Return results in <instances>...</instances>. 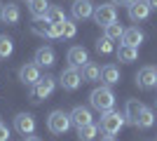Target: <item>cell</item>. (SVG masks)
<instances>
[{
  "label": "cell",
  "mask_w": 157,
  "mask_h": 141,
  "mask_svg": "<svg viewBox=\"0 0 157 141\" xmlns=\"http://www.w3.org/2000/svg\"><path fill=\"white\" fill-rule=\"evenodd\" d=\"M89 104H92V108H96L98 113L113 111V108H115V94H113V89L108 87V85H101V87L92 89V94H89Z\"/></svg>",
  "instance_id": "1"
},
{
  "label": "cell",
  "mask_w": 157,
  "mask_h": 141,
  "mask_svg": "<svg viewBox=\"0 0 157 141\" xmlns=\"http://www.w3.org/2000/svg\"><path fill=\"white\" fill-rule=\"evenodd\" d=\"M124 113H117V111H105V113H101V132L108 136H115L120 132V129L124 127Z\"/></svg>",
  "instance_id": "2"
},
{
  "label": "cell",
  "mask_w": 157,
  "mask_h": 141,
  "mask_svg": "<svg viewBox=\"0 0 157 141\" xmlns=\"http://www.w3.org/2000/svg\"><path fill=\"white\" fill-rule=\"evenodd\" d=\"M54 87H56V80H54L52 75H45V78L40 75V80L31 85V101L33 104H40L42 99H47L54 92Z\"/></svg>",
  "instance_id": "3"
},
{
  "label": "cell",
  "mask_w": 157,
  "mask_h": 141,
  "mask_svg": "<svg viewBox=\"0 0 157 141\" xmlns=\"http://www.w3.org/2000/svg\"><path fill=\"white\" fill-rule=\"evenodd\" d=\"M71 113H63V111H52L49 118H47V129L52 134H66L71 129Z\"/></svg>",
  "instance_id": "4"
},
{
  "label": "cell",
  "mask_w": 157,
  "mask_h": 141,
  "mask_svg": "<svg viewBox=\"0 0 157 141\" xmlns=\"http://www.w3.org/2000/svg\"><path fill=\"white\" fill-rule=\"evenodd\" d=\"M31 31L35 35L42 38H63V24H52V21H35L31 26Z\"/></svg>",
  "instance_id": "5"
},
{
  "label": "cell",
  "mask_w": 157,
  "mask_h": 141,
  "mask_svg": "<svg viewBox=\"0 0 157 141\" xmlns=\"http://www.w3.org/2000/svg\"><path fill=\"white\" fill-rule=\"evenodd\" d=\"M94 21L98 26H108L113 21H117V10L113 2H103V5L94 7Z\"/></svg>",
  "instance_id": "6"
},
{
  "label": "cell",
  "mask_w": 157,
  "mask_h": 141,
  "mask_svg": "<svg viewBox=\"0 0 157 141\" xmlns=\"http://www.w3.org/2000/svg\"><path fill=\"white\" fill-rule=\"evenodd\" d=\"M59 82H61V87H63V89H68V92H75V89L82 85V73H80L75 66H71V68H66V71H61Z\"/></svg>",
  "instance_id": "7"
},
{
  "label": "cell",
  "mask_w": 157,
  "mask_h": 141,
  "mask_svg": "<svg viewBox=\"0 0 157 141\" xmlns=\"http://www.w3.org/2000/svg\"><path fill=\"white\" fill-rule=\"evenodd\" d=\"M136 85L141 89H152L157 87V66H143L136 73Z\"/></svg>",
  "instance_id": "8"
},
{
  "label": "cell",
  "mask_w": 157,
  "mask_h": 141,
  "mask_svg": "<svg viewBox=\"0 0 157 141\" xmlns=\"http://www.w3.org/2000/svg\"><path fill=\"white\" fill-rule=\"evenodd\" d=\"M14 129L24 136L33 134V132H35V118H33L31 113H19L14 118Z\"/></svg>",
  "instance_id": "9"
},
{
  "label": "cell",
  "mask_w": 157,
  "mask_h": 141,
  "mask_svg": "<svg viewBox=\"0 0 157 141\" xmlns=\"http://www.w3.org/2000/svg\"><path fill=\"white\" fill-rule=\"evenodd\" d=\"M71 12H73V19L85 21V19H89V17H94V2L92 0H75Z\"/></svg>",
  "instance_id": "10"
},
{
  "label": "cell",
  "mask_w": 157,
  "mask_h": 141,
  "mask_svg": "<svg viewBox=\"0 0 157 141\" xmlns=\"http://www.w3.org/2000/svg\"><path fill=\"white\" fill-rule=\"evenodd\" d=\"M71 122H73V127L78 129V127H82V125H89V122H94L92 120V111L87 106H75L71 111Z\"/></svg>",
  "instance_id": "11"
},
{
  "label": "cell",
  "mask_w": 157,
  "mask_h": 141,
  "mask_svg": "<svg viewBox=\"0 0 157 141\" xmlns=\"http://www.w3.org/2000/svg\"><path fill=\"white\" fill-rule=\"evenodd\" d=\"M19 80L24 85H33V82L40 80V66L38 64H24L19 68Z\"/></svg>",
  "instance_id": "12"
},
{
  "label": "cell",
  "mask_w": 157,
  "mask_h": 141,
  "mask_svg": "<svg viewBox=\"0 0 157 141\" xmlns=\"http://www.w3.org/2000/svg\"><path fill=\"white\" fill-rule=\"evenodd\" d=\"M148 14H150V5L145 0H134L129 5V19L131 21H143V19H148Z\"/></svg>",
  "instance_id": "13"
},
{
  "label": "cell",
  "mask_w": 157,
  "mask_h": 141,
  "mask_svg": "<svg viewBox=\"0 0 157 141\" xmlns=\"http://www.w3.org/2000/svg\"><path fill=\"white\" fill-rule=\"evenodd\" d=\"M68 61H71V66L80 68V66H85L87 61H89V54H87L85 47L75 45V47H71V49H68Z\"/></svg>",
  "instance_id": "14"
},
{
  "label": "cell",
  "mask_w": 157,
  "mask_h": 141,
  "mask_svg": "<svg viewBox=\"0 0 157 141\" xmlns=\"http://www.w3.org/2000/svg\"><path fill=\"white\" fill-rule=\"evenodd\" d=\"M141 111H143V104L136 101V99H129L127 106H124V120L136 127V120H138V115H141Z\"/></svg>",
  "instance_id": "15"
},
{
  "label": "cell",
  "mask_w": 157,
  "mask_h": 141,
  "mask_svg": "<svg viewBox=\"0 0 157 141\" xmlns=\"http://www.w3.org/2000/svg\"><path fill=\"white\" fill-rule=\"evenodd\" d=\"M35 64L38 66H54L56 64V54H54L52 47H40L38 52H35Z\"/></svg>",
  "instance_id": "16"
},
{
  "label": "cell",
  "mask_w": 157,
  "mask_h": 141,
  "mask_svg": "<svg viewBox=\"0 0 157 141\" xmlns=\"http://www.w3.org/2000/svg\"><path fill=\"white\" fill-rule=\"evenodd\" d=\"M122 42L124 45H131V47H138L143 42V31L138 26H131V28H124V35H122Z\"/></svg>",
  "instance_id": "17"
},
{
  "label": "cell",
  "mask_w": 157,
  "mask_h": 141,
  "mask_svg": "<svg viewBox=\"0 0 157 141\" xmlns=\"http://www.w3.org/2000/svg\"><path fill=\"white\" fill-rule=\"evenodd\" d=\"M101 80L110 87V85H117L120 82V68L117 66H113V64H108V66L101 68Z\"/></svg>",
  "instance_id": "18"
},
{
  "label": "cell",
  "mask_w": 157,
  "mask_h": 141,
  "mask_svg": "<svg viewBox=\"0 0 157 141\" xmlns=\"http://www.w3.org/2000/svg\"><path fill=\"white\" fill-rule=\"evenodd\" d=\"M117 59L122 61V64H131V61H136L138 59V47H131V45H120L117 49Z\"/></svg>",
  "instance_id": "19"
},
{
  "label": "cell",
  "mask_w": 157,
  "mask_h": 141,
  "mask_svg": "<svg viewBox=\"0 0 157 141\" xmlns=\"http://www.w3.org/2000/svg\"><path fill=\"white\" fill-rule=\"evenodd\" d=\"M19 17H21V12H19V7L14 5V2L2 5V17H0V19L5 21V24H17V21H19Z\"/></svg>",
  "instance_id": "20"
},
{
  "label": "cell",
  "mask_w": 157,
  "mask_h": 141,
  "mask_svg": "<svg viewBox=\"0 0 157 141\" xmlns=\"http://www.w3.org/2000/svg\"><path fill=\"white\" fill-rule=\"evenodd\" d=\"M82 80H85V82L101 80V68H98L96 64H92V61H87L85 66H82Z\"/></svg>",
  "instance_id": "21"
},
{
  "label": "cell",
  "mask_w": 157,
  "mask_h": 141,
  "mask_svg": "<svg viewBox=\"0 0 157 141\" xmlns=\"http://www.w3.org/2000/svg\"><path fill=\"white\" fill-rule=\"evenodd\" d=\"M98 125L96 122H89V125H82V127H78V139L80 141H94V136L98 134Z\"/></svg>",
  "instance_id": "22"
},
{
  "label": "cell",
  "mask_w": 157,
  "mask_h": 141,
  "mask_svg": "<svg viewBox=\"0 0 157 141\" xmlns=\"http://www.w3.org/2000/svg\"><path fill=\"white\" fill-rule=\"evenodd\" d=\"M31 14L35 19H45L47 17V10H49V2L47 0H31Z\"/></svg>",
  "instance_id": "23"
},
{
  "label": "cell",
  "mask_w": 157,
  "mask_h": 141,
  "mask_svg": "<svg viewBox=\"0 0 157 141\" xmlns=\"http://www.w3.org/2000/svg\"><path fill=\"white\" fill-rule=\"evenodd\" d=\"M103 31H105V38H110L113 42L122 40V35H124V28H122V24H117V21H113V24L103 26Z\"/></svg>",
  "instance_id": "24"
},
{
  "label": "cell",
  "mask_w": 157,
  "mask_h": 141,
  "mask_svg": "<svg viewBox=\"0 0 157 141\" xmlns=\"http://www.w3.org/2000/svg\"><path fill=\"white\" fill-rule=\"evenodd\" d=\"M152 122H155V115H152V111L143 106V111H141V115H138V120H136V127L148 129V127H152Z\"/></svg>",
  "instance_id": "25"
},
{
  "label": "cell",
  "mask_w": 157,
  "mask_h": 141,
  "mask_svg": "<svg viewBox=\"0 0 157 141\" xmlns=\"http://www.w3.org/2000/svg\"><path fill=\"white\" fill-rule=\"evenodd\" d=\"M47 21H52V24H63L66 21V14H63V10L61 7H54V5H49V10H47V17H45Z\"/></svg>",
  "instance_id": "26"
},
{
  "label": "cell",
  "mask_w": 157,
  "mask_h": 141,
  "mask_svg": "<svg viewBox=\"0 0 157 141\" xmlns=\"http://www.w3.org/2000/svg\"><path fill=\"white\" fill-rule=\"evenodd\" d=\"M14 52V42L12 38H7V35H0V59H7V57H12Z\"/></svg>",
  "instance_id": "27"
},
{
  "label": "cell",
  "mask_w": 157,
  "mask_h": 141,
  "mask_svg": "<svg viewBox=\"0 0 157 141\" xmlns=\"http://www.w3.org/2000/svg\"><path fill=\"white\" fill-rule=\"evenodd\" d=\"M113 49H115V47H113L110 38H105V35H103L101 40H96V52L98 54H103V57H105V54H113Z\"/></svg>",
  "instance_id": "28"
},
{
  "label": "cell",
  "mask_w": 157,
  "mask_h": 141,
  "mask_svg": "<svg viewBox=\"0 0 157 141\" xmlns=\"http://www.w3.org/2000/svg\"><path fill=\"white\" fill-rule=\"evenodd\" d=\"M75 33H78V26H75L73 21L66 19L63 21V38H75Z\"/></svg>",
  "instance_id": "29"
},
{
  "label": "cell",
  "mask_w": 157,
  "mask_h": 141,
  "mask_svg": "<svg viewBox=\"0 0 157 141\" xmlns=\"http://www.w3.org/2000/svg\"><path fill=\"white\" fill-rule=\"evenodd\" d=\"M7 139H10V129L5 125H0V141H7Z\"/></svg>",
  "instance_id": "30"
},
{
  "label": "cell",
  "mask_w": 157,
  "mask_h": 141,
  "mask_svg": "<svg viewBox=\"0 0 157 141\" xmlns=\"http://www.w3.org/2000/svg\"><path fill=\"white\" fill-rule=\"evenodd\" d=\"M134 0H113V5H120V7H129Z\"/></svg>",
  "instance_id": "31"
},
{
  "label": "cell",
  "mask_w": 157,
  "mask_h": 141,
  "mask_svg": "<svg viewBox=\"0 0 157 141\" xmlns=\"http://www.w3.org/2000/svg\"><path fill=\"white\" fill-rule=\"evenodd\" d=\"M148 5H150V10H157V0H145Z\"/></svg>",
  "instance_id": "32"
},
{
  "label": "cell",
  "mask_w": 157,
  "mask_h": 141,
  "mask_svg": "<svg viewBox=\"0 0 157 141\" xmlns=\"http://www.w3.org/2000/svg\"><path fill=\"white\" fill-rule=\"evenodd\" d=\"M26 141H40V139H38V136H33V134H28V139H26Z\"/></svg>",
  "instance_id": "33"
},
{
  "label": "cell",
  "mask_w": 157,
  "mask_h": 141,
  "mask_svg": "<svg viewBox=\"0 0 157 141\" xmlns=\"http://www.w3.org/2000/svg\"><path fill=\"white\" fill-rule=\"evenodd\" d=\"M101 141H115V139H113V136H108V134H105V136H103V139H101Z\"/></svg>",
  "instance_id": "34"
},
{
  "label": "cell",
  "mask_w": 157,
  "mask_h": 141,
  "mask_svg": "<svg viewBox=\"0 0 157 141\" xmlns=\"http://www.w3.org/2000/svg\"><path fill=\"white\" fill-rule=\"evenodd\" d=\"M0 17H2V2H0Z\"/></svg>",
  "instance_id": "35"
},
{
  "label": "cell",
  "mask_w": 157,
  "mask_h": 141,
  "mask_svg": "<svg viewBox=\"0 0 157 141\" xmlns=\"http://www.w3.org/2000/svg\"><path fill=\"white\" fill-rule=\"evenodd\" d=\"M26 2H31V0H26Z\"/></svg>",
  "instance_id": "36"
},
{
  "label": "cell",
  "mask_w": 157,
  "mask_h": 141,
  "mask_svg": "<svg viewBox=\"0 0 157 141\" xmlns=\"http://www.w3.org/2000/svg\"><path fill=\"white\" fill-rule=\"evenodd\" d=\"M0 125H2V122H0Z\"/></svg>",
  "instance_id": "37"
}]
</instances>
